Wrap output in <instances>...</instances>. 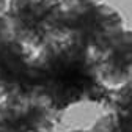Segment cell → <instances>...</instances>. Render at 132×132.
Instances as JSON below:
<instances>
[{"mask_svg":"<svg viewBox=\"0 0 132 132\" xmlns=\"http://www.w3.org/2000/svg\"><path fill=\"white\" fill-rule=\"evenodd\" d=\"M31 96L58 118L80 102L109 107L113 90L101 80L94 55L84 43L72 36H57L35 55Z\"/></svg>","mask_w":132,"mask_h":132,"instance_id":"obj_1","label":"cell"},{"mask_svg":"<svg viewBox=\"0 0 132 132\" xmlns=\"http://www.w3.org/2000/svg\"><path fill=\"white\" fill-rule=\"evenodd\" d=\"M124 30L121 13L104 2L64 8L58 22V36H72L93 54L104 49Z\"/></svg>","mask_w":132,"mask_h":132,"instance_id":"obj_2","label":"cell"},{"mask_svg":"<svg viewBox=\"0 0 132 132\" xmlns=\"http://www.w3.org/2000/svg\"><path fill=\"white\" fill-rule=\"evenodd\" d=\"M60 0H8L10 36L35 52L58 36Z\"/></svg>","mask_w":132,"mask_h":132,"instance_id":"obj_3","label":"cell"},{"mask_svg":"<svg viewBox=\"0 0 132 132\" xmlns=\"http://www.w3.org/2000/svg\"><path fill=\"white\" fill-rule=\"evenodd\" d=\"M35 55V51L11 36L0 39V97L31 96Z\"/></svg>","mask_w":132,"mask_h":132,"instance_id":"obj_4","label":"cell"},{"mask_svg":"<svg viewBox=\"0 0 132 132\" xmlns=\"http://www.w3.org/2000/svg\"><path fill=\"white\" fill-rule=\"evenodd\" d=\"M57 117L35 96L0 101V132H54Z\"/></svg>","mask_w":132,"mask_h":132,"instance_id":"obj_5","label":"cell"},{"mask_svg":"<svg viewBox=\"0 0 132 132\" xmlns=\"http://www.w3.org/2000/svg\"><path fill=\"white\" fill-rule=\"evenodd\" d=\"M93 55L99 77L109 88L117 90L132 82V30L121 31Z\"/></svg>","mask_w":132,"mask_h":132,"instance_id":"obj_6","label":"cell"},{"mask_svg":"<svg viewBox=\"0 0 132 132\" xmlns=\"http://www.w3.org/2000/svg\"><path fill=\"white\" fill-rule=\"evenodd\" d=\"M90 132H132V123L110 110L93 123Z\"/></svg>","mask_w":132,"mask_h":132,"instance_id":"obj_7","label":"cell"},{"mask_svg":"<svg viewBox=\"0 0 132 132\" xmlns=\"http://www.w3.org/2000/svg\"><path fill=\"white\" fill-rule=\"evenodd\" d=\"M110 110L117 112L123 118L132 123V82L113 90L112 102L109 105Z\"/></svg>","mask_w":132,"mask_h":132,"instance_id":"obj_8","label":"cell"},{"mask_svg":"<svg viewBox=\"0 0 132 132\" xmlns=\"http://www.w3.org/2000/svg\"><path fill=\"white\" fill-rule=\"evenodd\" d=\"M6 14H8V3H6V0H0V39H5L10 36Z\"/></svg>","mask_w":132,"mask_h":132,"instance_id":"obj_9","label":"cell"},{"mask_svg":"<svg viewBox=\"0 0 132 132\" xmlns=\"http://www.w3.org/2000/svg\"><path fill=\"white\" fill-rule=\"evenodd\" d=\"M64 8H72L79 5H88V3H102L104 0H60Z\"/></svg>","mask_w":132,"mask_h":132,"instance_id":"obj_10","label":"cell"},{"mask_svg":"<svg viewBox=\"0 0 132 132\" xmlns=\"http://www.w3.org/2000/svg\"><path fill=\"white\" fill-rule=\"evenodd\" d=\"M69 132H90V129H88V130H84V129H77V130H69Z\"/></svg>","mask_w":132,"mask_h":132,"instance_id":"obj_11","label":"cell"}]
</instances>
